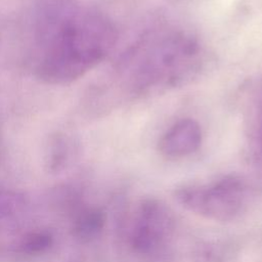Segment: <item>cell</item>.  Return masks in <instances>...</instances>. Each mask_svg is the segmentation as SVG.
I'll return each instance as SVG.
<instances>
[{
    "label": "cell",
    "mask_w": 262,
    "mask_h": 262,
    "mask_svg": "<svg viewBox=\"0 0 262 262\" xmlns=\"http://www.w3.org/2000/svg\"><path fill=\"white\" fill-rule=\"evenodd\" d=\"M37 75L52 84L72 82L99 62L114 43V30L100 14L79 9L57 19Z\"/></svg>",
    "instance_id": "cell-1"
},
{
    "label": "cell",
    "mask_w": 262,
    "mask_h": 262,
    "mask_svg": "<svg viewBox=\"0 0 262 262\" xmlns=\"http://www.w3.org/2000/svg\"><path fill=\"white\" fill-rule=\"evenodd\" d=\"M177 202L186 210L204 218L227 222L243 211L246 190L243 182L227 176L211 184L185 186L175 192Z\"/></svg>",
    "instance_id": "cell-2"
},
{
    "label": "cell",
    "mask_w": 262,
    "mask_h": 262,
    "mask_svg": "<svg viewBox=\"0 0 262 262\" xmlns=\"http://www.w3.org/2000/svg\"><path fill=\"white\" fill-rule=\"evenodd\" d=\"M175 229L171 210L161 201L145 199L138 205L129 234L132 250L144 256L161 252L170 242Z\"/></svg>",
    "instance_id": "cell-3"
},
{
    "label": "cell",
    "mask_w": 262,
    "mask_h": 262,
    "mask_svg": "<svg viewBox=\"0 0 262 262\" xmlns=\"http://www.w3.org/2000/svg\"><path fill=\"white\" fill-rule=\"evenodd\" d=\"M202 131L200 125L191 119H183L175 123L161 138L160 151L168 158L188 156L200 147Z\"/></svg>",
    "instance_id": "cell-4"
},
{
    "label": "cell",
    "mask_w": 262,
    "mask_h": 262,
    "mask_svg": "<svg viewBox=\"0 0 262 262\" xmlns=\"http://www.w3.org/2000/svg\"><path fill=\"white\" fill-rule=\"evenodd\" d=\"M260 120H261V123H260V124H261V127H260V128H261V131H260V142H261V143H260V144H261V146H262V108H261Z\"/></svg>",
    "instance_id": "cell-5"
}]
</instances>
